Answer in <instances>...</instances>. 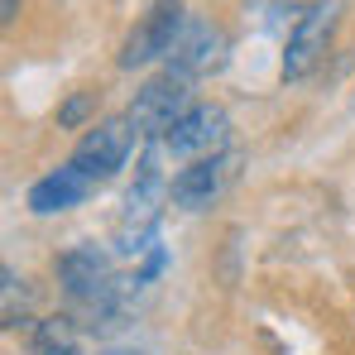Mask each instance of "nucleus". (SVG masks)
Listing matches in <instances>:
<instances>
[{
	"label": "nucleus",
	"mask_w": 355,
	"mask_h": 355,
	"mask_svg": "<svg viewBox=\"0 0 355 355\" xmlns=\"http://www.w3.org/2000/svg\"><path fill=\"white\" fill-rule=\"evenodd\" d=\"M187 111H192L187 77H178V72H159V77H149V82L135 92V101H130V125L139 130V139L164 144V135H168Z\"/></svg>",
	"instance_id": "2"
},
{
	"label": "nucleus",
	"mask_w": 355,
	"mask_h": 355,
	"mask_svg": "<svg viewBox=\"0 0 355 355\" xmlns=\"http://www.w3.org/2000/svg\"><path fill=\"white\" fill-rule=\"evenodd\" d=\"M92 187H96L92 173H82L77 164H62V168L44 173L34 187H29V211H34V216H58V211H67V207L87 202Z\"/></svg>",
	"instance_id": "10"
},
{
	"label": "nucleus",
	"mask_w": 355,
	"mask_h": 355,
	"mask_svg": "<svg viewBox=\"0 0 355 355\" xmlns=\"http://www.w3.org/2000/svg\"><path fill=\"white\" fill-rule=\"evenodd\" d=\"M106 355H139V351H106Z\"/></svg>",
	"instance_id": "16"
},
{
	"label": "nucleus",
	"mask_w": 355,
	"mask_h": 355,
	"mask_svg": "<svg viewBox=\"0 0 355 355\" xmlns=\"http://www.w3.org/2000/svg\"><path fill=\"white\" fill-rule=\"evenodd\" d=\"M92 106H96V96H92V92H72V96L58 106V125H62V130H77L82 120L92 116Z\"/></svg>",
	"instance_id": "12"
},
{
	"label": "nucleus",
	"mask_w": 355,
	"mask_h": 355,
	"mask_svg": "<svg viewBox=\"0 0 355 355\" xmlns=\"http://www.w3.org/2000/svg\"><path fill=\"white\" fill-rule=\"evenodd\" d=\"M331 29H336V0H312L297 15L293 34L284 44V82H302L331 49Z\"/></svg>",
	"instance_id": "5"
},
{
	"label": "nucleus",
	"mask_w": 355,
	"mask_h": 355,
	"mask_svg": "<svg viewBox=\"0 0 355 355\" xmlns=\"http://www.w3.org/2000/svg\"><path fill=\"white\" fill-rule=\"evenodd\" d=\"M182 24H187L182 0H154V5L144 10V19L125 34V44H120V67L135 72V67H144V62H154V58H168L178 34H182Z\"/></svg>",
	"instance_id": "4"
},
{
	"label": "nucleus",
	"mask_w": 355,
	"mask_h": 355,
	"mask_svg": "<svg viewBox=\"0 0 355 355\" xmlns=\"http://www.w3.org/2000/svg\"><path fill=\"white\" fill-rule=\"evenodd\" d=\"M49 355H82L77 346H62V351H49Z\"/></svg>",
	"instance_id": "15"
},
{
	"label": "nucleus",
	"mask_w": 355,
	"mask_h": 355,
	"mask_svg": "<svg viewBox=\"0 0 355 355\" xmlns=\"http://www.w3.org/2000/svg\"><path fill=\"white\" fill-rule=\"evenodd\" d=\"M226 58V34L211 24V19H187L182 24V34H178L173 53H168V67L164 72H178V77H207V72H216Z\"/></svg>",
	"instance_id": "9"
},
{
	"label": "nucleus",
	"mask_w": 355,
	"mask_h": 355,
	"mask_svg": "<svg viewBox=\"0 0 355 355\" xmlns=\"http://www.w3.org/2000/svg\"><path fill=\"white\" fill-rule=\"evenodd\" d=\"M236 164H240V154L197 159V164H187V168H178V173L168 178V197H173L182 211H202V207H211V202L226 192V182L236 178Z\"/></svg>",
	"instance_id": "8"
},
{
	"label": "nucleus",
	"mask_w": 355,
	"mask_h": 355,
	"mask_svg": "<svg viewBox=\"0 0 355 355\" xmlns=\"http://www.w3.org/2000/svg\"><path fill=\"white\" fill-rule=\"evenodd\" d=\"M226 139H231V116H226V106L202 101V106H192V111L164 135V149H168L173 159H192V164H197V159H216V154L226 149Z\"/></svg>",
	"instance_id": "7"
},
{
	"label": "nucleus",
	"mask_w": 355,
	"mask_h": 355,
	"mask_svg": "<svg viewBox=\"0 0 355 355\" xmlns=\"http://www.w3.org/2000/svg\"><path fill=\"white\" fill-rule=\"evenodd\" d=\"M15 19H19V0H0V24L10 29Z\"/></svg>",
	"instance_id": "14"
},
{
	"label": "nucleus",
	"mask_w": 355,
	"mask_h": 355,
	"mask_svg": "<svg viewBox=\"0 0 355 355\" xmlns=\"http://www.w3.org/2000/svg\"><path fill=\"white\" fill-rule=\"evenodd\" d=\"M135 139H139V130L130 125V116H106V120H96V125L77 139L72 164L101 182V178H111V173L125 168V159L135 154Z\"/></svg>",
	"instance_id": "6"
},
{
	"label": "nucleus",
	"mask_w": 355,
	"mask_h": 355,
	"mask_svg": "<svg viewBox=\"0 0 355 355\" xmlns=\"http://www.w3.org/2000/svg\"><path fill=\"white\" fill-rule=\"evenodd\" d=\"M159 149L164 144H149L144 159H139V178L135 187L125 192V211L116 221V250L120 254H139L154 245V231H159V216H164V202L168 197V178L159 173Z\"/></svg>",
	"instance_id": "1"
},
{
	"label": "nucleus",
	"mask_w": 355,
	"mask_h": 355,
	"mask_svg": "<svg viewBox=\"0 0 355 355\" xmlns=\"http://www.w3.org/2000/svg\"><path fill=\"white\" fill-rule=\"evenodd\" d=\"M53 274H58L62 293L72 297V302H92L96 312H111L116 293H120L116 284H125V279H111V259L96 245H72L67 254H58Z\"/></svg>",
	"instance_id": "3"
},
{
	"label": "nucleus",
	"mask_w": 355,
	"mask_h": 355,
	"mask_svg": "<svg viewBox=\"0 0 355 355\" xmlns=\"http://www.w3.org/2000/svg\"><path fill=\"white\" fill-rule=\"evenodd\" d=\"M159 269H164V250H149V259H144V269L135 274V284H149V279H154Z\"/></svg>",
	"instance_id": "13"
},
{
	"label": "nucleus",
	"mask_w": 355,
	"mask_h": 355,
	"mask_svg": "<svg viewBox=\"0 0 355 355\" xmlns=\"http://www.w3.org/2000/svg\"><path fill=\"white\" fill-rule=\"evenodd\" d=\"M34 346H39V355L72 346V317H44L39 331H34Z\"/></svg>",
	"instance_id": "11"
}]
</instances>
